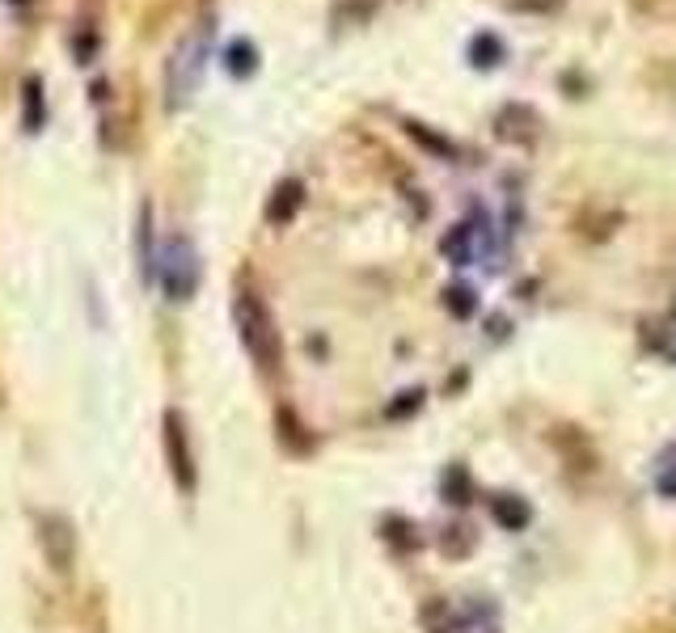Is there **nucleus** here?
Returning a JSON list of instances; mask_svg holds the SVG:
<instances>
[{
  "instance_id": "nucleus-1",
  "label": "nucleus",
  "mask_w": 676,
  "mask_h": 633,
  "mask_svg": "<svg viewBox=\"0 0 676 633\" xmlns=\"http://www.w3.org/2000/svg\"><path fill=\"white\" fill-rule=\"evenodd\" d=\"M232 321H237V334H241V346L250 351V359L262 368V372H275L284 363V342H279V330H275L271 309L262 304L258 292H237L232 300Z\"/></svg>"
},
{
  "instance_id": "nucleus-2",
  "label": "nucleus",
  "mask_w": 676,
  "mask_h": 633,
  "mask_svg": "<svg viewBox=\"0 0 676 633\" xmlns=\"http://www.w3.org/2000/svg\"><path fill=\"white\" fill-rule=\"evenodd\" d=\"M208 47H211V26H199V30H190L187 39L178 42V51L169 56V68H166V102H169V110L187 105L190 93L199 89L203 63H208Z\"/></svg>"
},
{
  "instance_id": "nucleus-3",
  "label": "nucleus",
  "mask_w": 676,
  "mask_h": 633,
  "mask_svg": "<svg viewBox=\"0 0 676 633\" xmlns=\"http://www.w3.org/2000/svg\"><path fill=\"white\" fill-rule=\"evenodd\" d=\"M157 274H161V288H166L169 300H190L199 279H203V262H199V250L190 237H169L161 258H157Z\"/></svg>"
},
{
  "instance_id": "nucleus-4",
  "label": "nucleus",
  "mask_w": 676,
  "mask_h": 633,
  "mask_svg": "<svg viewBox=\"0 0 676 633\" xmlns=\"http://www.w3.org/2000/svg\"><path fill=\"white\" fill-rule=\"evenodd\" d=\"M166 461H169V473H173V482L182 494H195V485H199V469H195V452H190V431H187V419H182V410H166Z\"/></svg>"
},
{
  "instance_id": "nucleus-5",
  "label": "nucleus",
  "mask_w": 676,
  "mask_h": 633,
  "mask_svg": "<svg viewBox=\"0 0 676 633\" xmlns=\"http://www.w3.org/2000/svg\"><path fill=\"white\" fill-rule=\"evenodd\" d=\"M495 135H499L504 144L533 148L541 140V114L528 102H507L504 110L495 114Z\"/></svg>"
},
{
  "instance_id": "nucleus-6",
  "label": "nucleus",
  "mask_w": 676,
  "mask_h": 633,
  "mask_svg": "<svg viewBox=\"0 0 676 633\" xmlns=\"http://www.w3.org/2000/svg\"><path fill=\"white\" fill-rule=\"evenodd\" d=\"M39 545L47 553V566L56 574H68L72 570V528L60 515H42L39 520Z\"/></svg>"
},
{
  "instance_id": "nucleus-7",
  "label": "nucleus",
  "mask_w": 676,
  "mask_h": 633,
  "mask_svg": "<svg viewBox=\"0 0 676 633\" xmlns=\"http://www.w3.org/2000/svg\"><path fill=\"white\" fill-rule=\"evenodd\" d=\"M300 208H305V182H300V178H284V182L271 190V199H267V224H275V229L292 224Z\"/></svg>"
},
{
  "instance_id": "nucleus-8",
  "label": "nucleus",
  "mask_w": 676,
  "mask_h": 633,
  "mask_svg": "<svg viewBox=\"0 0 676 633\" xmlns=\"http://www.w3.org/2000/svg\"><path fill=\"white\" fill-rule=\"evenodd\" d=\"M490 515H495V524L507 528V532H520V528L533 524V506H528L520 494H495V499H490Z\"/></svg>"
},
{
  "instance_id": "nucleus-9",
  "label": "nucleus",
  "mask_w": 676,
  "mask_h": 633,
  "mask_svg": "<svg viewBox=\"0 0 676 633\" xmlns=\"http://www.w3.org/2000/svg\"><path fill=\"white\" fill-rule=\"evenodd\" d=\"M440 253L453 267H469L474 262V224H453L440 237Z\"/></svg>"
},
{
  "instance_id": "nucleus-10",
  "label": "nucleus",
  "mask_w": 676,
  "mask_h": 633,
  "mask_svg": "<svg viewBox=\"0 0 676 633\" xmlns=\"http://www.w3.org/2000/svg\"><path fill=\"white\" fill-rule=\"evenodd\" d=\"M275 426H279V440L288 443V452H296V456H305L314 448V435H305V422L296 419L288 405L275 414Z\"/></svg>"
},
{
  "instance_id": "nucleus-11",
  "label": "nucleus",
  "mask_w": 676,
  "mask_h": 633,
  "mask_svg": "<svg viewBox=\"0 0 676 633\" xmlns=\"http://www.w3.org/2000/svg\"><path fill=\"white\" fill-rule=\"evenodd\" d=\"M507 56V47L499 34H490V30H483V34H474L469 39V63L474 68H495V63Z\"/></svg>"
},
{
  "instance_id": "nucleus-12",
  "label": "nucleus",
  "mask_w": 676,
  "mask_h": 633,
  "mask_svg": "<svg viewBox=\"0 0 676 633\" xmlns=\"http://www.w3.org/2000/svg\"><path fill=\"white\" fill-rule=\"evenodd\" d=\"M225 68H229V77H237V81L254 77V72H258V47H254L250 39H237L229 51H225Z\"/></svg>"
},
{
  "instance_id": "nucleus-13",
  "label": "nucleus",
  "mask_w": 676,
  "mask_h": 633,
  "mask_svg": "<svg viewBox=\"0 0 676 633\" xmlns=\"http://www.w3.org/2000/svg\"><path fill=\"white\" fill-rule=\"evenodd\" d=\"M440 490H444V503H457L465 506L474 499V482H469V469L465 464H448L440 478Z\"/></svg>"
},
{
  "instance_id": "nucleus-14",
  "label": "nucleus",
  "mask_w": 676,
  "mask_h": 633,
  "mask_svg": "<svg viewBox=\"0 0 676 633\" xmlns=\"http://www.w3.org/2000/svg\"><path fill=\"white\" fill-rule=\"evenodd\" d=\"M474 545H478V532L469 524H448L440 536V553L444 557H469L474 553Z\"/></svg>"
},
{
  "instance_id": "nucleus-15",
  "label": "nucleus",
  "mask_w": 676,
  "mask_h": 633,
  "mask_svg": "<svg viewBox=\"0 0 676 633\" xmlns=\"http://www.w3.org/2000/svg\"><path fill=\"white\" fill-rule=\"evenodd\" d=\"M444 309L457 316V321H469V316L478 313V295H474V288H465V283H453V288H444Z\"/></svg>"
},
{
  "instance_id": "nucleus-16",
  "label": "nucleus",
  "mask_w": 676,
  "mask_h": 633,
  "mask_svg": "<svg viewBox=\"0 0 676 633\" xmlns=\"http://www.w3.org/2000/svg\"><path fill=\"white\" fill-rule=\"evenodd\" d=\"M380 536L394 549H401V553H406V549H419V532L406 524L401 515H385V520H380Z\"/></svg>"
},
{
  "instance_id": "nucleus-17",
  "label": "nucleus",
  "mask_w": 676,
  "mask_h": 633,
  "mask_svg": "<svg viewBox=\"0 0 676 633\" xmlns=\"http://www.w3.org/2000/svg\"><path fill=\"white\" fill-rule=\"evenodd\" d=\"M419 621L427 633H453V612H448V600H427L419 609Z\"/></svg>"
},
{
  "instance_id": "nucleus-18",
  "label": "nucleus",
  "mask_w": 676,
  "mask_h": 633,
  "mask_svg": "<svg viewBox=\"0 0 676 633\" xmlns=\"http://www.w3.org/2000/svg\"><path fill=\"white\" fill-rule=\"evenodd\" d=\"M422 410V389H406V393H398V401H389L385 405V419H410V414H419Z\"/></svg>"
},
{
  "instance_id": "nucleus-19",
  "label": "nucleus",
  "mask_w": 676,
  "mask_h": 633,
  "mask_svg": "<svg viewBox=\"0 0 676 633\" xmlns=\"http://www.w3.org/2000/svg\"><path fill=\"white\" fill-rule=\"evenodd\" d=\"M42 127V84L26 81V131H39Z\"/></svg>"
},
{
  "instance_id": "nucleus-20",
  "label": "nucleus",
  "mask_w": 676,
  "mask_h": 633,
  "mask_svg": "<svg viewBox=\"0 0 676 633\" xmlns=\"http://www.w3.org/2000/svg\"><path fill=\"white\" fill-rule=\"evenodd\" d=\"M380 0H338V9H335V21L347 13V26H356V21H368L372 18V9H377Z\"/></svg>"
},
{
  "instance_id": "nucleus-21",
  "label": "nucleus",
  "mask_w": 676,
  "mask_h": 633,
  "mask_svg": "<svg viewBox=\"0 0 676 633\" xmlns=\"http://www.w3.org/2000/svg\"><path fill=\"white\" fill-rule=\"evenodd\" d=\"M406 131H410L422 148H431V152H440V157H453V144H448V140H440V135H431V131H427V123H415V119H410V123H406Z\"/></svg>"
},
{
  "instance_id": "nucleus-22",
  "label": "nucleus",
  "mask_w": 676,
  "mask_h": 633,
  "mask_svg": "<svg viewBox=\"0 0 676 633\" xmlns=\"http://www.w3.org/2000/svg\"><path fill=\"white\" fill-rule=\"evenodd\" d=\"M655 490H659L664 499H673V503H676V464L659 469V478H655Z\"/></svg>"
},
{
  "instance_id": "nucleus-23",
  "label": "nucleus",
  "mask_w": 676,
  "mask_h": 633,
  "mask_svg": "<svg viewBox=\"0 0 676 633\" xmlns=\"http://www.w3.org/2000/svg\"><path fill=\"white\" fill-rule=\"evenodd\" d=\"M567 0H516V9L520 13H554V9H563Z\"/></svg>"
}]
</instances>
